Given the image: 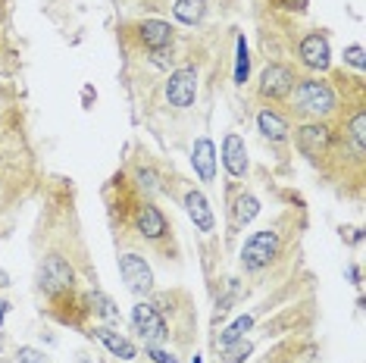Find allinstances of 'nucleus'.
Wrapping results in <instances>:
<instances>
[{
	"label": "nucleus",
	"mask_w": 366,
	"mask_h": 363,
	"mask_svg": "<svg viewBox=\"0 0 366 363\" xmlns=\"http://www.w3.org/2000/svg\"><path fill=\"white\" fill-rule=\"evenodd\" d=\"M141 41L148 44L150 50H166L172 41V28L160 19H144L141 23Z\"/></svg>",
	"instance_id": "13"
},
{
	"label": "nucleus",
	"mask_w": 366,
	"mask_h": 363,
	"mask_svg": "<svg viewBox=\"0 0 366 363\" xmlns=\"http://www.w3.org/2000/svg\"><path fill=\"white\" fill-rule=\"evenodd\" d=\"M98 332V338L107 345V351L113 354V357H119V360H135L138 357V351H135V345H131L129 338H122L119 332H113V329H107V326H100V329H94Z\"/></svg>",
	"instance_id": "14"
},
{
	"label": "nucleus",
	"mask_w": 366,
	"mask_h": 363,
	"mask_svg": "<svg viewBox=\"0 0 366 363\" xmlns=\"http://www.w3.org/2000/svg\"><path fill=\"white\" fill-rule=\"evenodd\" d=\"M4 316H6V304L0 301V323H4Z\"/></svg>",
	"instance_id": "30"
},
{
	"label": "nucleus",
	"mask_w": 366,
	"mask_h": 363,
	"mask_svg": "<svg viewBox=\"0 0 366 363\" xmlns=\"http://www.w3.org/2000/svg\"><path fill=\"white\" fill-rule=\"evenodd\" d=\"M350 132H354V141H357V148H366V113H357L354 116V122H350Z\"/></svg>",
	"instance_id": "23"
},
{
	"label": "nucleus",
	"mask_w": 366,
	"mask_h": 363,
	"mask_svg": "<svg viewBox=\"0 0 366 363\" xmlns=\"http://www.w3.org/2000/svg\"><path fill=\"white\" fill-rule=\"evenodd\" d=\"M185 210H188V216H191L194 226L201 229V232H210V229H213V210H210L207 198H203L201 191H188V194H185Z\"/></svg>",
	"instance_id": "12"
},
{
	"label": "nucleus",
	"mask_w": 366,
	"mask_h": 363,
	"mask_svg": "<svg viewBox=\"0 0 366 363\" xmlns=\"http://www.w3.org/2000/svg\"><path fill=\"white\" fill-rule=\"evenodd\" d=\"M276 248H279V238H276V232H269V229L254 232V235L247 238L244 251H241V263H244L247 270H263V266H266L269 260L276 257Z\"/></svg>",
	"instance_id": "2"
},
{
	"label": "nucleus",
	"mask_w": 366,
	"mask_h": 363,
	"mask_svg": "<svg viewBox=\"0 0 366 363\" xmlns=\"http://www.w3.org/2000/svg\"><path fill=\"white\" fill-rule=\"evenodd\" d=\"M257 126H260V132L266 138H273V141H285V138H288V122L273 110H263L257 116Z\"/></svg>",
	"instance_id": "15"
},
{
	"label": "nucleus",
	"mask_w": 366,
	"mask_h": 363,
	"mask_svg": "<svg viewBox=\"0 0 366 363\" xmlns=\"http://www.w3.org/2000/svg\"><path fill=\"white\" fill-rule=\"evenodd\" d=\"M247 72H251V56H247L244 38H238V63H235V82L238 85L247 82Z\"/></svg>",
	"instance_id": "21"
},
{
	"label": "nucleus",
	"mask_w": 366,
	"mask_h": 363,
	"mask_svg": "<svg viewBox=\"0 0 366 363\" xmlns=\"http://www.w3.org/2000/svg\"><path fill=\"white\" fill-rule=\"evenodd\" d=\"M282 6H288V10H304L307 0H282Z\"/></svg>",
	"instance_id": "27"
},
{
	"label": "nucleus",
	"mask_w": 366,
	"mask_h": 363,
	"mask_svg": "<svg viewBox=\"0 0 366 363\" xmlns=\"http://www.w3.org/2000/svg\"><path fill=\"white\" fill-rule=\"evenodd\" d=\"M197 94V72L194 69H175L166 82V100L172 107H191Z\"/></svg>",
	"instance_id": "5"
},
{
	"label": "nucleus",
	"mask_w": 366,
	"mask_h": 363,
	"mask_svg": "<svg viewBox=\"0 0 366 363\" xmlns=\"http://www.w3.org/2000/svg\"><path fill=\"white\" fill-rule=\"evenodd\" d=\"M297 148H301L307 157H323L329 148V129L326 126H304L301 132H297Z\"/></svg>",
	"instance_id": "11"
},
{
	"label": "nucleus",
	"mask_w": 366,
	"mask_h": 363,
	"mask_svg": "<svg viewBox=\"0 0 366 363\" xmlns=\"http://www.w3.org/2000/svg\"><path fill=\"white\" fill-rule=\"evenodd\" d=\"M91 304H94V310H98L104 319H119V310H116V304L110 301V297L104 292H94L91 294Z\"/></svg>",
	"instance_id": "20"
},
{
	"label": "nucleus",
	"mask_w": 366,
	"mask_h": 363,
	"mask_svg": "<svg viewBox=\"0 0 366 363\" xmlns=\"http://www.w3.org/2000/svg\"><path fill=\"white\" fill-rule=\"evenodd\" d=\"M131 323H135V329L141 332V338L148 341V345H157V341L166 338V323L163 316L157 314V307H150V304H135V310H131Z\"/></svg>",
	"instance_id": "4"
},
{
	"label": "nucleus",
	"mask_w": 366,
	"mask_h": 363,
	"mask_svg": "<svg viewBox=\"0 0 366 363\" xmlns=\"http://www.w3.org/2000/svg\"><path fill=\"white\" fill-rule=\"evenodd\" d=\"M119 275H122V282H126V288L131 294H148L153 288L150 266L144 263V257H138V254H126V257H119Z\"/></svg>",
	"instance_id": "3"
},
{
	"label": "nucleus",
	"mask_w": 366,
	"mask_h": 363,
	"mask_svg": "<svg viewBox=\"0 0 366 363\" xmlns=\"http://www.w3.org/2000/svg\"><path fill=\"white\" fill-rule=\"evenodd\" d=\"M348 275H350V279L357 282V285H360V270H357V266H350V270H348Z\"/></svg>",
	"instance_id": "29"
},
{
	"label": "nucleus",
	"mask_w": 366,
	"mask_h": 363,
	"mask_svg": "<svg viewBox=\"0 0 366 363\" xmlns=\"http://www.w3.org/2000/svg\"><path fill=\"white\" fill-rule=\"evenodd\" d=\"M345 60L350 63V66L363 69V66H366V56H363V47H360V44H350V47L345 50Z\"/></svg>",
	"instance_id": "25"
},
{
	"label": "nucleus",
	"mask_w": 366,
	"mask_h": 363,
	"mask_svg": "<svg viewBox=\"0 0 366 363\" xmlns=\"http://www.w3.org/2000/svg\"><path fill=\"white\" fill-rule=\"evenodd\" d=\"M138 229H141V235H148V238H160L166 232L163 213H160L157 207H141V213H138Z\"/></svg>",
	"instance_id": "16"
},
{
	"label": "nucleus",
	"mask_w": 366,
	"mask_h": 363,
	"mask_svg": "<svg viewBox=\"0 0 366 363\" xmlns=\"http://www.w3.org/2000/svg\"><path fill=\"white\" fill-rule=\"evenodd\" d=\"M251 326H254V316H247V314H244V316H238L235 323H232L229 329H225L223 335H219V341H216V345H219V347H229V345H235V341H241V338H244V332L251 329Z\"/></svg>",
	"instance_id": "18"
},
{
	"label": "nucleus",
	"mask_w": 366,
	"mask_h": 363,
	"mask_svg": "<svg viewBox=\"0 0 366 363\" xmlns=\"http://www.w3.org/2000/svg\"><path fill=\"white\" fill-rule=\"evenodd\" d=\"M6 285H10V273L0 270V288H6Z\"/></svg>",
	"instance_id": "28"
},
{
	"label": "nucleus",
	"mask_w": 366,
	"mask_h": 363,
	"mask_svg": "<svg viewBox=\"0 0 366 363\" xmlns=\"http://www.w3.org/2000/svg\"><path fill=\"white\" fill-rule=\"evenodd\" d=\"M291 88H295V76H291L288 66H279V63L266 66L263 82H260V91L266 94V97H285Z\"/></svg>",
	"instance_id": "7"
},
{
	"label": "nucleus",
	"mask_w": 366,
	"mask_h": 363,
	"mask_svg": "<svg viewBox=\"0 0 366 363\" xmlns=\"http://www.w3.org/2000/svg\"><path fill=\"white\" fill-rule=\"evenodd\" d=\"M148 357H150L153 363H179L170 351H160V347H148Z\"/></svg>",
	"instance_id": "26"
},
{
	"label": "nucleus",
	"mask_w": 366,
	"mask_h": 363,
	"mask_svg": "<svg viewBox=\"0 0 366 363\" xmlns=\"http://www.w3.org/2000/svg\"><path fill=\"white\" fill-rule=\"evenodd\" d=\"M203 6H207L203 0H175V19H182V23H188V25L201 23Z\"/></svg>",
	"instance_id": "17"
},
{
	"label": "nucleus",
	"mask_w": 366,
	"mask_h": 363,
	"mask_svg": "<svg viewBox=\"0 0 366 363\" xmlns=\"http://www.w3.org/2000/svg\"><path fill=\"white\" fill-rule=\"evenodd\" d=\"M72 285V266L66 263L63 257H47L41 266V288L47 294H57V292H66Z\"/></svg>",
	"instance_id": "6"
},
{
	"label": "nucleus",
	"mask_w": 366,
	"mask_h": 363,
	"mask_svg": "<svg viewBox=\"0 0 366 363\" xmlns=\"http://www.w3.org/2000/svg\"><path fill=\"white\" fill-rule=\"evenodd\" d=\"M223 163L229 169V176L241 179L247 172V150H244V141L238 135H225L223 141Z\"/></svg>",
	"instance_id": "8"
},
{
	"label": "nucleus",
	"mask_w": 366,
	"mask_h": 363,
	"mask_svg": "<svg viewBox=\"0 0 366 363\" xmlns=\"http://www.w3.org/2000/svg\"><path fill=\"white\" fill-rule=\"evenodd\" d=\"M0 347H4V338H0Z\"/></svg>",
	"instance_id": "31"
},
{
	"label": "nucleus",
	"mask_w": 366,
	"mask_h": 363,
	"mask_svg": "<svg viewBox=\"0 0 366 363\" xmlns=\"http://www.w3.org/2000/svg\"><path fill=\"white\" fill-rule=\"evenodd\" d=\"M191 163H194L197 176H201L203 182H213V176H216V148H213L210 138H197L194 141Z\"/></svg>",
	"instance_id": "9"
},
{
	"label": "nucleus",
	"mask_w": 366,
	"mask_h": 363,
	"mask_svg": "<svg viewBox=\"0 0 366 363\" xmlns=\"http://www.w3.org/2000/svg\"><path fill=\"white\" fill-rule=\"evenodd\" d=\"M19 363H50L47 357H44V351H38V347H19Z\"/></svg>",
	"instance_id": "24"
},
{
	"label": "nucleus",
	"mask_w": 366,
	"mask_h": 363,
	"mask_svg": "<svg viewBox=\"0 0 366 363\" xmlns=\"http://www.w3.org/2000/svg\"><path fill=\"white\" fill-rule=\"evenodd\" d=\"M225 351V357H223V363H244V357L251 354V341H235V345H229V347H223Z\"/></svg>",
	"instance_id": "22"
},
{
	"label": "nucleus",
	"mask_w": 366,
	"mask_h": 363,
	"mask_svg": "<svg viewBox=\"0 0 366 363\" xmlns=\"http://www.w3.org/2000/svg\"><path fill=\"white\" fill-rule=\"evenodd\" d=\"M295 100L297 107L307 113H317V116H326L335 110V94L329 88L326 82H313V78H307V82L297 85L295 91Z\"/></svg>",
	"instance_id": "1"
},
{
	"label": "nucleus",
	"mask_w": 366,
	"mask_h": 363,
	"mask_svg": "<svg viewBox=\"0 0 366 363\" xmlns=\"http://www.w3.org/2000/svg\"><path fill=\"white\" fill-rule=\"evenodd\" d=\"M329 41L323 35H307L301 41V60L307 63L310 69H326L329 66Z\"/></svg>",
	"instance_id": "10"
},
{
	"label": "nucleus",
	"mask_w": 366,
	"mask_h": 363,
	"mask_svg": "<svg viewBox=\"0 0 366 363\" xmlns=\"http://www.w3.org/2000/svg\"><path fill=\"white\" fill-rule=\"evenodd\" d=\"M257 213H260L257 198H254V194H241V198H238V207H235V216H238L241 226H247V222H251Z\"/></svg>",
	"instance_id": "19"
}]
</instances>
